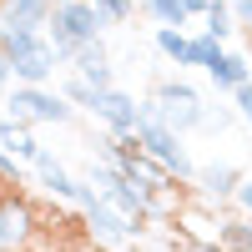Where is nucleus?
<instances>
[{
	"label": "nucleus",
	"mask_w": 252,
	"mask_h": 252,
	"mask_svg": "<svg viewBox=\"0 0 252 252\" xmlns=\"http://www.w3.org/2000/svg\"><path fill=\"white\" fill-rule=\"evenodd\" d=\"M237 207H242V217L252 222V177H242V187H237V197H232Z\"/></svg>",
	"instance_id": "nucleus-24"
},
{
	"label": "nucleus",
	"mask_w": 252,
	"mask_h": 252,
	"mask_svg": "<svg viewBox=\"0 0 252 252\" xmlns=\"http://www.w3.org/2000/svg\"><path fill=\"white\" fill-rule=\"evenodd\" d=\"M35 177H40V187H46L51 197H61V202H76V207H81V202H86V197L96 192L91 182H76V177H71V172H66V166H61L51 152L35 161Z\"/></svg>",
	"instance_id": "nucleus-11"
},
{
	"label": "nucleus",
	"mask_w": 252,
	"mask_h": 252,
	"mask_svg": "<svg viewBox=\"0 0 252 252\" xmlns=\"http://www.w3.org/2000/svg\"><path fill=\"white\" fill-rule=\"evenodd\" d=\"M202 20H207V26H202V31H207V35H212V40H217V46H227V35H232V31H237V15H232V0H212V10H207Z\"/></svg>",
	"instance_id": "nucleus-16"
},
{
	"label": "nucleus",
	"mask_w": 252,
	"mask_h": 252,
	"mask_svg": "<svg viewBox=\"0 0 252 252\" xmlns=\"http://www.w3.org/2000/svg\"><path fill=\"white\" fill-rule=\"evenodd\" d=\"M91 116L106 126L111 136H136V126H141V101H136L131 91L111 86V91H101V101H96V111H91Z\"/></svg>",
	"instance_id": "nucleus-9"
},
{
	"label": "nucleus",
	"mask_w": 252,
	"mask_h": 252,
	"mask_svg": "<svg viewBox=\"0 0 252 252\" xmlns=\"http://www.w3.org/2000/svg\"><path fill=\"white\" fill-rule=\"evenodd\" d=\"M247 61H252V40H247Z\"/></svg>",
	"instance_id": "nucleus-27"
},
{
	"label": "nucleus",
	"mask_w": 252,
	"mask_h": 252,
	"mask_svg": "<svg viewBox=\"0 0 252 252\" xmlns=\"http://www.w3.org/2000/svg\"><path fill=\"white\" fill-rule=\"evenodd\" d=\"M56 5H61V0H56Z\"/></svg>",
	"instance_id": "nucleus-28"
},
{
	"label": "nucleus",
	"mask_w": 252,
	"mask_h": 252,
	"mask_svg": "<svg viewBox=\"0 0 252 252\" xmlns=\"http://www.w3.org/2000/svg\"><path fill=\"white\" fill-rule=\"evenodd\" d=\"M5 116L31 131V126H66V121L76 116V106H71L61 91H51V86H10Z\"/></svg>",
	"instance_id": "nucleus-5"
},
{
	"label": "nucleus",
	"mask_w": 252,
	"mask_h": 252,
	"mask_svg": "<svg viewBox=\"0 0 252 252\" xmlns=\"http://www.w3.org/2000/svg\"><path fill=\"white\" fill-rule=\"evenodd\" d=\"M81 217H86V232H91L101 247H126V242H136V237H141V227H136V222H126V217H121L101 192H91L86 202H81Z\"/></svg>",
	"instance_id": "nucleus-8"
},
{
	"label": "nucleus",
	"mask_w": 252,
	"mask_h": 252,
	"mask_svg": "<svg viewBox=\"0 0 252 252\" xmlns=\"http://www.w3.org/2000/svg\"><path fill=\"white\" fill-rule=\"evenodd\" d=\"M0 182H5V187H20V161H15L10 152H0Z\"/></svg>",
	"instance_id": "nucleus-21"
},
{
	"label": "nucleus",
	"mask_w": 252,
	"mask_h": 252,
	"mask_svg": "<svg viewBox=\"0 0 252 252\" xmlns=\"http://www.w3.org/2000/svg\"><path fill=\"white\" fill-rule=\"evenodd\" d=\"M207 81H212L217 91H227V96H237L247 81H252V61L242 56V51H222V61L212 71H207Z\"/></svg>",
	"instance_id": "nucleus-14"
},
{
	"label": "nucleus",
	"mask_w": 252,
	"mask_h": 252,
	"mask_svg": "<svg viewBox=\"0 0 252 252\" xmlns=\"http://www.w3.org/2000/svg\"><path fill=\"white\" fill-rule=\"evenodd\" d=\"M61 96H66L71 106H81V111H96V101H101V91L86 86L81 76H66V81H61Z\"/></svg>",
	"instance_id": "nucleus-19"
},
{
	"label": "nucleus",
	"mask_w": 252,
	"mask_h": 252,
	"mask_svg": "<svg viewBox=\"0 0 252 252\" xmlns=\"http://www.w3.org/2000/svg\"><path fill=\"white\" fill-rule=\"evenodd\" d=\"M0 152H10L15 161H40V157H46V146H40L31 131H26V126H15L10 116H0Z\"/></svg>",
	"instance_id": "nucleus-15"
},
{
	"label": "nucleus",
	"mask_w": 252,
	"mask_h": 252,
	"mask_svg": "<svg viewBox=\"0 0 252 252\" xmlns=\"http://www.w3.org/2000/svg\"><path fill=\"white\" fill-rule=\"evenodd\" d=\"M232 101H237V116L247 121V131H252V81H247V86H242V91H237Z\"/></svg>",
	"instance_id": "nucleus-22"
},
{
	"label": "nucleus",
	"mask_w": 252,
	"mask_h": 252,
	"mask_svg": "<svg viewBox=\"0 0 252 252\" xmlns=\"http://www.w3.org/2000/svg\"><path fill=\"white\" fill-rule=\"evenodd\" d=\"M91 5L101 10V20H106V26H121V20H131L136 0H91Z\"/></svg>",
	"instance_id": "nucleus-20"
},
{
	"label": "nucleus",
	"mask_w": 252,
	"mask_h": 252,
	"mask_svg": "<svg viewBox=\"0 0 252 252\" xmlns=\"http://www.w3.org/2000/svg\"><path fill=\"white\" fill-rule=\"evenodd\" d=\"M141 106L152 111V116L166 126V131H177V136L202 131L207 116H212V111H207V101H202V91L192 86V81H182V76H177V81H161V86L146 96Z\"/></svg>",
	"instance_id": "nucleus-2"
},
{
	"label": "nucleus",
	"mask_w": 252,
	"mask_h": 252,
	"mask_svg": "<svg viewBox=\"0 0 252 252\" xmlns=\"http://www.w3.org/2000/svg\"><path fill=\"white\" fill-rule=\"evenodd\" d=\"M86 182H91L96 192H101V197H106V202L116 207V212H121L126 222H136L141 232H146V222H152V217H161V202H152V197L141 192V187H131V182H126V177L116 172V166H111V161H101V157L91 161Z\"/></svg>",
	"instance_id": "nucleus-4"
},
{
	"label": "nucleus",
	"mask_w": 252,
	"mask_h": 252,
	"mask_svg": "<svg viewBox=\"0 0 252 252\" xmlns=\"http://www.w3.org/2000/svg\"><path fill=\"white\" fill-rule=\"evenodd\" d=\"M136 141H141V152L152 157V161H161L166 172H172L182 187H197V161H192V152L182 146V136L177 131H166V126L141 106V126H136Z\"/></svg>",
	"instance_id": "nucleus-6"
},
{
	"label": "nucleus",
	"mask_w": 252,
	"mask_h": 252,
	"mask_svg": "<svg viewBox=\"0 0 252 252\" xmlns=\"http://www.w3.org/2000/svg\"><path fill=\"white\" fill-rule=\"evenodd\" d=\"M10 86H15V71H10V61L0 56V96H10Z\"/></svg>",
	"instance_id": "nucleus-25"
},
{
	"label": "nucleus",
	"mask_w": 252,
	"mask_h": 252,
	"mask_svg": "<svg viewBox=\"0 0 252 252\" xmlns=\"http://www.w3.org/2000/svg\"><path fill=\"white\" fill-rule=\"evenodd\" d=\"M51 10H56V0H0V26L46 35V26H51Z\"/></svg>",
	"instance_id": "nucleus-12"
},
{
	"label": "nucleus",
	"mask_w": 252,
	"mask_h": 252,
	"mask_svg": "<svg viewBox=\"0 0 252 252\" xmlns=\"http://www.w3.org/2000/svg\"><path fill=\"white\" fill-rule=\"evenodd\" d=\"M182 10H187V15H207V10H212V0H182Z\"/></svg>",
	"instance_id": "nucleus-26"
},
{
	"label": "nucleus",
	"mask_w": 252,
	"mask_h": 252,
	"mask_svg": "<svg viewBox=\"0 0 252 252\" xmlns=\"http://www.w3.org/2000/svg\"><path fill=\"white\" fill-rule=\"evenodd\" d=\"M157 51L177 66H192V35H182V31H157Z\"/></svg>",
	"instance_id": "nucleus-18"
},
{
	"label": "nucleus",
	"mask_w": 252,
	"mask_h": 252,
	"mask_svg": "<svg viewBox=\"0 0 252 252\" xmlns=\"http://www.w3.org/2000/svg\"><path fill=\"white\" fill-rule=\"evenodd\" d=\"M40 237V212L20 187H0V252H31Z\"/></svg>",
	"instance_id": "nucleus-7"
},
{
	"label": "nucleus",
	"mask_w": 252,
	"mask_h": 252,
	"mask_svg": "<svg viewBox=\"0 0 252 252\" xmlns=\"http://www.w3.org/2000/svg\"><path fill=\"white\" fill-rule=\"evenodd\" d=\"M146 15L157 20V31H182L187 20H192L182 10V0H146Z\"/></svg>",
	"instance_id": "nucleus-17"
},
{
	"label": "nucleus",
	"mask_w": 252,
	"mask_h": 252,
	"mask_svg": "<svg viewBox=\"0 0 252 252\" xmlns=\"http://www.w3.org/2000/svg\"><path fill=\"white\" fill-rule=\"evenodd\" d=\"M101 10L91 5V0H61V5L51 10V26H46V40L56 46L61 56V66L81 51V46H91V40H101Z\"/></svg>",
	"instance_id": "nucleus-3"
},
{
	"label": "nucleus",
	"mask_w": 252,
	"mask_h": 252,
	"mask_svg": "<svg viewBox=\"0 0 252 252\" xmlns=\"http://www.w3.org/2000/svg\"><path fill=\"white\" fill-rule=\"evenodd\" d=\"M197 187H202L212 202L237 197V187H242V166H232V161H207V166H197Z\"/></svg>",
	"instance_id": "nucleus-13"
},
{
	"label": "nucleus",
	"mask_w": 252,
	"mask_h": 252,
	"mask_svg": "<svg viewBox=\"0 0 252 252\" xmlns=\"http://www.w3.org/2000/svg\"><path fill=\"white\" fill-rule=\"evenodd\" d=\"M71 76H81L86 86H96V91H111L116 86V66H111V51H106V40H91V46H81L71 61Z\"/></svg>",
	"instance_id": "nucleus-10"
},
{
	"label": "nucleus",
	"mask_w": 252,
	"mask_h": 252,
	"mask_svg": "<svg viewBox=\"0 0 252 252\" xmlns=\"http://www.w3.org/2000/svg\"><path fill=\"white\" fill-rule=\"evenodd\" d=\"M0 56L10 61V71H15V86H51V76L61 66V56L46 35H35V31H10V26H0Z\"/></svg>",
	"instance_id": "nucleus-1"
},
{
	"label": "nucleus",
	"mask_w": 252,
	"mask_h": 252,
	"mask_svg": "<svg viewBox=\"0 0 252 252\" xmlns=\"http://www.w3.org/2000/svg\"><path fill=\"white\" fill-rule=\"evenodd\" d=\"M232 15H237V26L247 31V40H252V0H232Z\"/></svg>",
	"instance_id": "nucleus-23"
}]
</instances>
